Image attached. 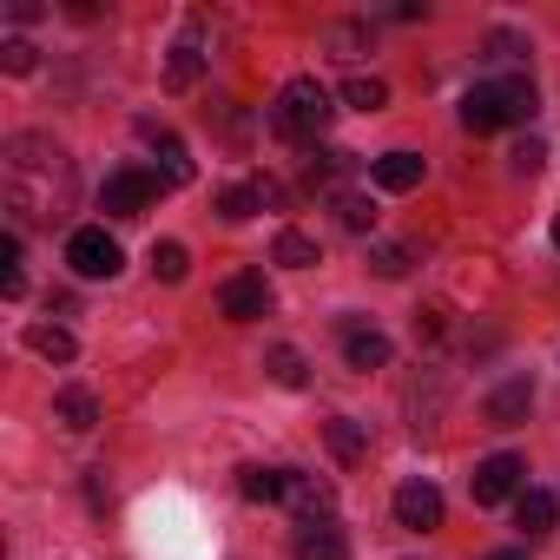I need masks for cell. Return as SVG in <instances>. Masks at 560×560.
<instances>
[{
    "label": "cell",
    "mask_w": 560,
    "mask_h": 560,
    "mask_svg": "<svg viewBox=\"0 0 560 560\" xmlns=\"http://www.w3.org/2000/svg\"><path fill=\"white\" fill-rule=\"evenodd\" d=\"M514 527H521L527 540L553 534V494H547V488H521V494H514Z\"/></svg>",
    "instance_id": "obj_15"
},
{
    "label": "cell",
    "mask_w": 560,
    "mask_h": 560,
    "mask_svg": "<svg viewBox=\"0 0 560 560\" xmlns=\"http://www.w3.org/2000/svg\"><path fill=\"white\" fill-rule=\"evenodd\" d=\"M54 422L73 429V435H86V429L100 422V396H93V389H60V396H54Z\"/></svg>",
    "instance_id": "obj_17"
},
{
    "label": "cell",
    "mask_w": 560,
    "mask_h": 560,
    "mask_svg": "<svg viewBox=\"0 0 560 560\" xmlns=\"http://www.w3.org/2000/svg\"><path fill=\"white\" fill-rule=\"evenodd\" d=\"M521 488H527V462H521V455H488V462L468 475L475 508H501V501H514Z\"/></svg>",
    "instance_id": "obj_6"
},
{
    "label": "cell",
    "mask_w": 560,
    "mask_h": 560,
    "mask_svg": "<svg viewBox=\"0 0 560 560\" xmlns=\"http://www.w3.org/2000/svg\"><path fill=\"white\" fill-rule=\"evenodd\" d=\"M27 277H21V231L0 237V298H21Z\"/></svg>",
    "instance_id": "obj_24"
},
{
    "label": "cell",
    "mask_w": 560,
    "mask_h": 560,
    "mask_svg": "<svg viewBox=\"0 0 560 560\" xmlns=\"http://www.w3.org/2000/svg\"><path fill=\"white\" fill-rule=\"evenodd\" d=\"M277 264L311 270V264H317V237H304V231H277Z\"/></svg>",
    "instance_id": "obj_26"
},
{
    "label": "cell",
    "mask_w": 560,
    "mask_h": 560,
    "mask_svg": "<svg viewBox=\"0 0 560 560\" xmlns=\"http://www.w3.org/2000/svg\"><path fill=\"white\" fill-rule=\"evenodd\" d=\"M67 264H73L80 277H93V284H100V277L113 284L119 264H126V250H119V237H113L106 224H80V231L67 237Z\"/></svg>",
    "instance_id": "obj_5"
},
{
    "label": "cell",
    "mask_w": 560,
    "mask_h": 560,
    "mask_svg": "<svg viewBox=\"0 0 560 560\" xmlns=\"http://www.w3.org/2000/svg\"><path fill=\"white\" fill-rule=\"evenodd\" d=\"M370 264H376V277H402L409 270V244H376Z\"/></svg>",
    "instance_id": "obj_28"
},
{
    "label": "cell",
    "mask_w": 560,
    "mask_h": 560,
    "mask_svg": "<svg viewBox=\"0 0 560 560\" xmlns=\"http://www.w3.org/2000/svg\"><path fill=\"white\" fill-rule=\"evenodd\" d=\"M185 270H191V250L185 244H152V277H159V284H185Z\"/></svg>",
    "instance_id": "obj_23"
},
{
    "label": "cell",
    "mask_w": 560,
    "mask_h": 560,
    "mask_svg": "<svg viewBox=\"0 0 560 560\" xmlns=\"http://www.w3.org/2000/svg\"><path fill=\"white\" fill-rule=\"evenodd\" d=\"M534 113H540V93H534V80H481V86H468V100H462V126H468V132L527 126Z\"/></svg>",
    "instance_id": "obj_2"
},
{
    "label": "cell",
    "mask_w": 560,
    "mask_h": 560,
    "mask_svg": "<svg viewBox=\"0 0 560 560\" xmlns=\"http://www.w3.org/2000/svg\"><path fill=\"white\" fill-rule=\"evenodd\" d=\"M284 501L298 508V521H330V508H337V488H330V481H317V475H298V468H291V488H284Z\"/></svg>",
    "instance_id": "obj_11"
},
{
    "label": "cell",
    "mask_w": 560,
    "mask_h": 560,
    "mask_svg": "<svg viewBox=\"0 0 560 560\" xmlns=\"http://www.w3.org/2000/svg\"><path fill=\"white\" fill-rule=\"evenodd\" d=\"M270 198H277V191H270V185H231V191H224V198H218V211H224V218H231V224H244V218H250V211H257V205H270Z\"/></svg>",
    "instance_id": "obj_22"
},
{
    "label": "cell",
    "mask_w": 560,
    "mask_h": 560,
    "mask_svg": "<svg viewBox=\"0 0 560 560\" xmlns=\"http://www.w3.org/2000/svg\"><path fill=\"white\" fill-rule=\"evenodd\" d=\"M488 560H527V553H521V547H501V553H488Z\"/></svg>",
    "instance_id": "obj_32"
},
{
    "label": "cell",
    "mask_w": 560,
    "mask_h": 560,
    "mask_svg": "<svg viewBox=\"0 0 560 560\" xmlns=\"http://www.w3.org/2000/svg\"><path fill=\"white\" fill-rule=\"evenodd\" d=\"M324 435H330V455H337L343 468H357V462L370 455V422H357V416H330Z\"/></svg>",
    "instance_id": "obj_14"
},
{
    "label": "cell",
    "mask_w": 560,
    "mask_h": 560,
    "mask_svg": "<svg viewBox=\"0 0 560 560\" xmlns=\"http://www.w3.org/2000/svg\"><path fill=\"white\" fill-rule=\"evenodd\" d=\"M284 488H291V468H244L237 475L244 501H284Z\"/></svg>",
    "instance_id": "obj_19"
},
{
    "label": "cell",
    "mask_w": 560,
    "mask_h": 560,
    "mask_svg": "<svg viewBox=\"0 0 560 560\" xmlns=\"http://www.w3.org/2000/svg\"><path fill=\"white\" fill-rule=\"evenodd\" d=\"M298 560H350V540L337 521H304L298 527Z\"/></svg>",
    "instance_id": "obj_12"
},
{
    "label": "cell",
    "mask_w": 560,
    "mask_h": 560,
    "mask_svg": "<svg viewBox=\"0 0 560 560\" xmlns=\"http://www.w3.org/2000/svg\"><path fill=\"white\" fill-rule=\"evenodd\" d=\"M0 67H8V73H34V47L14 34V40H0Z\"/></svg>",
    "instance_id": "obj_30"
},
{
    "label": "cell",
    "mask_w": 560,
    "mask_h": 560,
    "mask_svg": "<svg viewBox=\"0 0 560 560\" xmlns=\"http://www.w3.org/2000/svg\"><path fill=\"white\" fill-rule=\"evenodd\" d=\"M159 191H165L159 172H145V165H119V172H106V185H100V211H106V218H139V211H152Z\"/></svg>",
    "instance_id": "obj_4"
},
{
    "label": "cell",
    "mask_w": 560,
    "mask_h": 560,
    "mask_svg": "<svg viewBox=\"0 0 560 560\" xmlns=\"http://www.w3.org/2000/svg\"><path fill=\"white\" fill-rule=\"evenodd\" d=\"M488 54H494V60H514V54H527V47H521L514 34H494V40H488Z\"/></svg>",
    "instance_id": "obj_31"
},
{
    "label": "cell",
    "mask_w": 560,
    "mask_h": 560,
    "mask_svg": "<svg viewBox=\"0 0 560 560\" xmlns=\"http://www.w3.org/2000/svg\"><path fill=\"white\" fill-rule=\"evenodd\" d=\"M218 311H224L231 324H257V317L270 311V284H264V270H237L231 284L218 291Z\"/></svg>",
    "instance_id": "obj_7"
},
{
    "label": "cell",
    "mask_w": 560,
    "mask_h": 560,
    "mask_svg": "<svg viewBox=\"0 0 560 560\" xmlns=\"http://www.w3.org/2000/svg\"><path fill=\"white\" fill-rule=\"evenodd\" d=\"M527 409H534V383H527V376H508V383L488 396V422H494V429H521Z\"/></svg>",
    "instance_id": "obj_10"
},
{
    "label": "cell",
    "mask_w": 560,
    "mask_h": 560,
    "mask_svg": "<svg viewBox=\"0 0 560 560\" xmlns=\"http://www.w3.org/2000/svg\"><path fill=\"white\" fill-rule=\"evenodd\" d=\"M270 119H277V132H284L291 145H317V139L330 132V119H337V100H330V86H317V80H291L284 93H277Z\"/></svg>",
    "instance_id": "obj_3"
},
{
    "label": "cell",
    "mask_w": 560,
    "mask_h": 560,
    "mask_svg": "<svg viewBox=\"0 0 560 560\" xmlns=\"http://www.w3.org/2000/svg\"><path fill=\"white\" fill-rule=\"evenodd\" d=\"M0 198L14 224H60L73 211V159L47 132H14L0 152Z\"/></svg>",
    "instance_id": "obj_1"
},
{
    "label": "cell",
    "mask_w": 560,
    "mask_h": 560,
    "mask_svg": "<svg viewBox=\"0 0 560 560\" xmlns=\"http://www.w3.org/2000/svg\"><path fill=\"white\" fill-rule=\"evenodd\" d=\"M370 172H376L383 191H416V185H422V152H383Z\"/></svg>",
    "instance_id": "obj_16"
},
{
    "label": "cell",
    "mask_w": 560,
    "mask_h": 560,
    "mask_svg": "<svg viewBox=\"0 0 560 560\" xmlns=\"http://www.w3.org/2000/svg\"><path fill=\"white\" fill-rule=\"evenodd\" d=\"M264 370H270V383H284V389H304V383H311V363H304V350H291V343H277V350L264 357Z\"/></svg>",
    "instance_id": "obj_20"
},
{
    "label": "cell",
    "mask_w": 560,
    "mask_h": 560,
    "mask_svg": "<svg viewBox=\"0 0 560 560\" xmlns=\"http://www.w3.org/2000/svg\"><path fill=\"white\" fill-rule=\"evenodd\" d=\"M396 521L416 527V534H435V527H442V488L422 481V475L402 481V488H396Z\"/></svg>",
    "instance_id": "obj_8"
},
{
    "label": "cell",
    "mask_w": 560,
    "mask_h": 560,
    "mask_svg": "<svg viewBox=\"0 0 560 560\" xmlns=\"http://www.w3.org/2000/svg\"><path fill=\"white\" fill-rule=\"evenodd\" d=\"M508 159H514V172H521V178H534V172L547 165V145H540V139H521V145H514Z\"/></svg>",
    "instance_id": "obj_29"
},
{
    "label": "cell",
    "mask_w": 560,
    "mask_h": 560,
    "mask_svg": "<svg viewBox=\"0 0 560 560\" xmlns=\"http://www.w3.org/2000/svg\"><path fill=\"white\" fill-rule=\"evenodd\" d=\"M553 244H560V218H553Z\"/></svg>",
    "instance_id": "obj_33"
},
{
    "label": "cell",
    "mask_w": 560,
    "mask_h": 560,
    "mask_svg": "<svg viewBox=\"0 0 560 560\" xmlns=\"http://www.w3.org/2000/svg\"><path fill=\"white\" fill-rule=\"evenodd\" d=\"M198 73H205V54H198L191 40H178V47H172V60H165V86H172V93H191V86H198Z\"/></svg>",
    "instance_id": "obj_21"
},
{
    "label": "cell",
    "mask_w": 560,
    "mask_h": 560,
    "mask_svg": "<svg viewBox=\"0 0 560 560\" xmlns=\"http://www.w3.org/2000/svg\"><path fill=\"white\" fill-rule=\"evenodd\" d=\"M343 363H350V370H389V337L350 324V330H343Z\"/></svg>",
    "instance_id": "obj_13"
},
{
    "label": "cell",
    "mask_w": 560,
    "mask_h": 560,
    "mask_svg": "<svg viewBox=\"0 0 560 560\" xmlns=\"http://www.w3.org/2000/svg\"><path fill=\"white\" fill-rule=\"evenodd\" d=\"M27 350L47 357V363H73V357H80L73 330H60V324H27Z\"/></svg>",
    "instance_id": "obj_18"
},
{
    "label": "cell",
    "mask_w": 560,
    "mask_h": 560,
    "mask_svg": "<svg viewBox=\"0 0 560 560\" xmlns=\"http://www.w3.org/2000/svg\"><path fill=\"white\" fill-rule=\"evenodd\" d=\"M139 132H145V145H152V159H159V178H165V185H191V152H185L165 126H152V119H145Z\"/></svg>",
    "instance_id": "obj_9"
},
{
    "label": "cell",
    "mask_w": 560,
    "mask_h": 560,
    "mask_svg": "<svg viewBox=\"0 0 560 560\" xmlns=\"http://www.w3.org/2000/svg\"><path fill=\"white\" fill-rule=\"evenodd\" d=\"M330 205H337V224H343V231H370V224H376V205H370L363 191H337Z\"/></svg>",
    "instance_id": "obj_25"
},
{
    "label": "cell",
    "mask_w": 560,
    "mask_h": 560,
    "mask_svg": "<svg viewBox=\"0 0 560 560\" xmlns=\"http://www.w3.org/2000/svg\"><path fill=\"white\" fill-rule=\"evenodd\" d=\"M343 100H350L357 113H383V106H389V86H383V80H370V73H357V80L343 86Z\"/></svg>",
    "instance_id": "obj_27"
}]
</instances>
